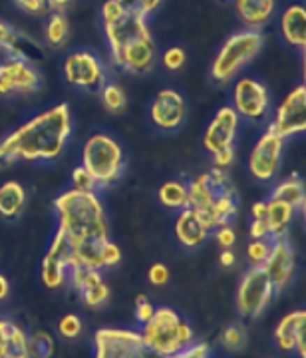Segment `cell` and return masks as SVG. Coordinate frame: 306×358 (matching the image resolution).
I'll return each instance as SVG.
<instances>
[{"mask_svg": "<svg viewBox=\"0 0 306 358\" xmlns=\"http://www.w3.org/2000/svg\"><path fill=\"white\" fill-rule=\"evenodd\" d=\"M74 268V253L64 235L60 231H54L50 247L40 265V279L42 285L50 291H58L68 285V275Z\"/></svg>", "mask_w": 306, "mask_h": 358, "instance_id": "obj_12", "label": "cell"}, {"mask_svg": "<svg viewBox=\"0 0 306 358\" xmlns=\"http://www.w3.org/2000/svg\"><path fill=\"white\" fill-rule=\"evenodd\" d=\"M50 13H66V8L72 4V0H46Z\"/></svg>", "mask_w": 306, "mask_h": 358, "instance_id": "obj_47", "label": "cell"}, {"mask_svg": "<svg viewBox=\"0 0 306 358\" xmlns=\"http://www.w3.org/2000/svg\"><path fill=\"white\" fill-rule=\"evenodd\" d=\"M219 261H221V265H223V267H235L237 257H235V253H233V249H223V251H221V255H219Z\"/></svg>", "mask_w": 306, "mask_h": 358, "instance_id": "obj_48", "label": "cell"}, {"mask_svg": "<svg viewBox=\"0 0 306 358\" xmlns=\"http://www.w3.org/2000/svg\"><path fill=\"white\" fill-rule=\"evenodd\" d=\"M161 62H163V66H166L167 70L175 72V70H179L181 66L185 64V50H183L181 46H171V48H167V50L163 52Z\"/></svg>", "mask_w": 306, "mask_h": 358, "instance_id": "obj_37", "label": "cell"}, {"mask_svg": "<svg viewBox=\"0 0 306 358\" xmlns=\"http://www.w3.org/2000/svg\"><path fill=\"white\" fill-rule=\"evenodd\" d=\"M82 331H84V322L74 313H68V315H64L62 319L58 320V334L62 338H68V341L78 338L82 334Z\"/></svg>", "mask_w": 306, "mask_h": 358, "instance_id": "obj_35", "label": "cell"}, {"mask_svg": "<svg viewBox=\"0 0 306 358\" xmlns=\"http://www.w3.org/2000/svg\"><path fill=\"white\" fill-rule=\"evenodd\" d=\"M150 115L157 128L173 131L183 126L185 115H187V106L177 90L163 88L155 94L152 106H150Z\"/></svg>", "mask_w": 306, "mask_h": 358, "instance_id": "obj_18", "label": "cell"}, {"mask_svg": "<svg viewBox=\"0 0 306 358\" xmlns=\"http://www.w3.org/2000/svg\"><path fill=\"white\" fill-rule=\"evenodd\" d=\"M52 209L58 219L56 229L72 247L74 268L102 271V247L110 239V227L98 192H80L70 187L52 201Z\"/></svg>", "mask_w": 306, "mask_h": 358, "instance_id": "obj_1", "label": "cell"}, {"mask_svg": "<svg viewBox=\"0 0 306 358\" xmlns=\"http://www.w3.org/2000/svg\"><path fill=\"white\" fill-rule=\"evenodd\" d=\"M0 358H32L28 350V333L8 317H0Z\"/></svg>", "mask_w": 306, "mask_h": 358, "instance_id": "obj_21", "label": "cell"}, {"mask_svg": "<svg viewBox=\"0 0 306 358\" xmlns=\"http://www.w3.org/2000/svg\"><path fill=\"white\" fill-rule=\"evenodd\" d=\"M211 229L207 227V223L193 211L191 207H185L179 211L177 219H175V237L183 247L195 249V247L203 245Z\"/></svg>", "mask_w": 306, "mask_h": 358, "instance_id": "obj_20", "label": "cell"}, {"mask_svg": "<svg viewBox=\"0 0 306 358\" xmlns=\"http://www.w3.org/2000/svg\"><path fill=\"white\" fill-rule=\"evenodd\" d=\"M265 46V36L261 30L242 28L239 32L231 34L229 38L221 44L211 62V78L217 84H229L231 80L239 76L242 68L253 62L258 52Z\"/></svg>", "mask_w": 306, "mask_h": 358, "instance_id": "obj_7", "label": "cell"}, {"mask_svg": "<svg viewBox=\"0 0 306 358\" xmlns=\"http://www.w3.org/2000/svg\"><path fill=\"white\" fill-rule=\"evenodd\" d=\"M126 13L140 14V16H150V14L163 2V0H115Z\"/></svg>", "mask_w": 306, "mask_h": 358, "instance_id": "obj_36", "label": "cell"}, {"mask_svg": "<svg viewBox=\"0 0 306 358\" xmlns=\"http://www.w3.org/2000/svg\"><path fill=\"white\" fill-rule=\"evenodd\" d=\"M100 100H102L103 108L112 114H119L128 106V98H126L124 88L117 84H108V82L100 88Z\"/></svg>", "mask_w": 306, "mask_h": 358, "instance_id": "obj_32", "label": "cell"}, {"mask_svg": "<svg viewBox=\"0 0 306 358\" xmlns=\"http://www.w3.org/2000/svg\"><path fill=\"white\" fill-rule=\"evenodd\" d=\"M94 179L96 189H108L122 179L124 173V150L112 136L98 131L89 136L82 148V164Z\"/></svg>", "mask_w": 306, "mask_h": 358, "instance_id": "obj_6", "label": "cell"}, {"mask_svg": "<svg viewBox=\"0 0 306 358\" xmlns=\"http://www.w3.org/2000/svg\"><path fill=\"white\" fill-rule=\"evenodd\" d=\"M275 296L272 285L263 267H249L237 287V313L242 319H258Z\"/></svg>", "mask_w": 306, "mask_h": 358, "instance_id": "obj_9", "label": "cell"}, {"mask_svg": "<svg viewBox=\"0 0 306 358\" xmlns=\"http://www.w3.org/2000/svg\"><path fill=\"white\" fill-rule=\"evenodd\" d=\"M153 313H155V307L150 303V299L145 294H138L136 296V320L140 324H143V322L152 319Z\"/></svg>", "mask_w": 306, "mask_h": 358, "instance_id": "obj_41", "label": "cell"}, {"mask_svg": "<svg viewBox=\"0 0 306 358\" xmlns=\"http://www.w3.org/2000/svg\"><path fill=\"white\" fill-rule=\"evenodd\" d=\"M72 138V112L66 102L30 117L0 138V166L20 162H52L64 154Z\"/></svg>", "mask_w": 306, "mask_h": 358, "instance_id": "obj_2", "label": "cell"}, {"mask_svg": "<svg viewBox=\"0 0 306 358\" xmlns=\"http://www.w3.org/2000/svg\"><path fill=\"white\" fill-rule=\"evenodd\" d=\"M306 331V310L298 308L284 315L275 329V343L282 352H294V343L298 334Z\"/></svg>", "mask_w": 306, "mask_h": 358, "instance_id": "obj_24", "label": "cell"}, {"mask_svg": "<svg viewBox=\"0 0 306 358\" xmlns=\"http://www.w3.org/2000/svg\"><path fill=\"white\" fill-rule=\"evenodd\" d=\"M119 261H122V249L117 247V243H114V241H110V239H108L102 247V267L103 268L115 267Z\"/></svg>", "mask_w": 306, "mask_h": 358, "instance_id": "obj_39", "label": "cell"}, {"mask_svg": "<svg viewBox=\"0 0 306 358\" xmlns=\"http://www.w3.org/2000/svg\"><path fill=\"white\" fill-rule=\"evenodd\" d=\"M270 128L275 129L282 140H289L294 136H300L306 131V86L300 84L293 88L281 106L277 108L275 117L270 122Z\"/></svg>", "mask_w": 306, "mask_h": 358, "instance_id": "obj_15", "label": "cell"}, {"mask_svg": "<svg viewBox=\"0 0 306 358\" xmlns=\"http://www.w3.org/2000/svg\"><path fill=\"white\" fill-rule=\"evenodd\" d=\"M294 211L291 205L282 203L279 199H270L268 197L267 209H265V221H267L268 239H279V237H286L289 225L293 223Z\"/></svg>", "mask_w": 306, "mask_h": 358, "instance_id": "obj_25", "label": "cell"}, {"mask_svg": "<svg viewBox=\"0 0 306 358\" xmlns=\"http://www.w3.org/2000/svg\"><path fill=\"white\" fill-rule=\"evenodd\" d=\"M211 162H213L215 169L227 171L235 164V148H227V150H221L217 154H213L211 155Z\"/></svg>", "mask_w": 306, "mask_h": 358, "instance_id": "obj_43", "label": "cell"}, {"mask_svg": "<svg viewBox=\"0 0 306 358\" xmlns=\"http://www.w3.org/2000/svg\"><path fill=\"white\" fill-rule=\"evenodd\" d=\"M189 207L203 219L213 231L223 225H231L239 211V193L231 179L229 171L211 169L199 173L187 183Z\"/></svg>", "mask_w": 306, "mask_h": 358, "instance_id": "obj_4", "label": "cell"}, {"mask_svg": "<svg viewBox=\"0 0 306 358\" xmlns=\"http://www.w3.org/2000/svg\"><path fill=\"white\" fill-rule=\"evenodd\" d=\"M147 281L152 282L153 287H163L169 282V268L163 263H153L152 267L147 268Z\"/></svg>", "mask_w": 306, "mask_h": 358, "instance_id": "obj_42", "label": "cell"}, {"mask_svg": "<svg viewBox=\"0 0 306 358\" xmlns=\"http://www.w3.org/2000/svg\"><path fill=\"white\" fill-rule=\"evenodd\" d=\"M42 88V74L30 60L6 56L0 62V96L32 94Z\"/></svg>", "mask_w": 306, "mask_h": 358, "instance_id": "obj_14", "label": "cell"}, {"mask_svg": "<svg viewBox=\"0 0 306 358\" xmlns=\"http://www.w3.org/2000/svg\"><path fill=\"white\" fill-rule=\"evenodd\" d=\"M72 187L80 189V192H98L94 179L89 178V173L82 166L74 167V171H72Z\"/></svg>", "mask_w": 306, "mask_h": 358, "instance_id": "obj_38", "label": "cell"}, {"mask_svg": "<svg viewBox=\"0 0 306 358\" xmlns=\"http://www.w3.org/2000/svg\"><path fill=\"white\" fill-rule=\"evenodd\" d=\"M183 358H209V345L203 343V341H195L191 346H187L183 352H181Z\"/></svg>", "mask_w": 306, "mask_h": 358, "instance_id": "obj_45", "label": "cell"}, {"mask_svg": "<svg viewBox=\"0 0 306 358\" xmlns=\"http://www.w3.org/2000/svg\"><path fill=\"white\" fill-rule=\"evenodd\" d=\"M102 22L112 64L128 74L150 72L157 54L147 18L126 13L115 0H105Z\"/></svg>", "mask_w": 306, "mask_h": 358, "instance_id": "obj_3", "label": "cell"}, {"mask_svg": "<svg viewBox=\"0 0 306 358\" xmlns=\"http://www.w3.org/2000/svg\"><path fill=\"white\" fill-rule=\"evenodd\" d=\"M249 235L251 239H268V229L265 217H253L249 225Z\"/></svg>", "mask_w": 306, "mask_h": 358, "instance_id": "obj_46", "label": "cell"}, {"mask_svg": "<svg viewBox=\"0 0 306 358\" xmlns=\"http://www.w3.org/2000/svg\"><path fill=\"white\" fill-rule=\"evenodd\" d=\"M233 110L249 122H258L270 110V96L267 86L256 78L241 76L233 86Z\"/></svg>", "mask_w": 306, "mask_h": 358, "instance_id": "obj_13", "label": "cell"}, {"mask_svg": "<svg viewBox=\"0 0 306 358\" xmlns=\"http://www.w3.org/2000/svg\"><path fill=\"white\" fill-rule=\"evenodd\" d=\"M28 350L32 358H52L56 352V341L48 331H32L28 333Z\"/></svg>", "mask_w": 306, "mask_h": 358, "instance_id": "obj_30", "label": "cell"}, {"mask_svg": "<svg viewBox=\"0 0 306 358\" xmlns=\"http://www.w3.org/2000/svg\"><path fill=\"white\" fill-rule=\"evenodd\" d=\"M68 282L88 308H102L110 299V287L103 281L102 271L76 267L70 271Z\"/></svg>", "mask_w": 306, "mask_h": 358, "instance_id": "obj_19", "label": "cell"}, {"mask_svg": "<svg viewBox=\"0 0 306 358\" xmlns=\"http://www.w3.org/2000/svg\"><path fill=\"white\" fill-rule=\"evenodd\" d=\"M221 345L225 346L229 352H239L247 346V331L241 324H227L223 331H221V336H219Z\"/></svg>", "mask_w": 306, "mask_h": 358, "instance_id": "obj_33", "label": "cell"}, {"mask_svg": "<svg viewBox=\"0 0 306 358\" xmlns=\"http://www.w3.org/2000/svg\"><path fill=\"white\" fill-rule=\"evenodd\" d=\"M94 358H183L157 357L141 341L140 331L105 327L94 334Z\"/></svg>", "mask_w": 306, "mask_h": 358, "instance_id": "obj_8", "label": "cell"}, {"mask_svg": "<svg viewBox=\"0 0 306 358\" xmlns=\"http://www.w3.org/2000/svg\"><path fill=\"white\" fill-rule=\"evenodd\" d=\"M140 336L157 357H177L195 343L191 324L171 307L155 308L152 319L141 324Z\"/></svg>", "mask_w": 306, "mask_h": 358, "instance_id": "obj_5", "label": "cell"}, {"mask_svg": "<svg viewBox=\"0 0 306 358\" xmlns=\"http://www.w3.org/2000/svg\"><path fill=\"white\" fill-rule=\"evenodd\" d=\"M239 126H241V117L233 110V106L219 108L217 114L211 117V122L203 131V148L211 155L233 148L239 134Z\"/></svg>", "mask_w": 306, "mask_h": 358, "instance_id": "obj_17", "label": "cell"}, {"mask_svg": "<svg viewBox=\"0 0 306 358\" xmlns=\"http://www.w3.org/2000/svg\"><path fill=\"white\" fill-rule=\"evenodd\" d=\"M233 4L239 20L251 30H261L267 26L277 10V0H233Z\"/></svg>", "mask_w": 306, "mask_h": 358, "instance_id": "obj_22", "label": "cell"}, {"mask_svg": "<svg viewBox=\"0 0 306 358\" xmlns=\"http://www.w3.org/2000/svg\"><path fill=\"white\" fill-rule=\"evenodd\" d=\"M157 197H159V203L167 209H173V211H181V209L189 207L187 183L177 181V179H169L166 183H161Z\"/></svg>", "mask_w": 306, "mask_h": 358, "instance_id": "obj_28", "label": "cell"}, {"mask_svg": "<svg viewBox=\"0 0 306 358\" xmlns=\"http://www.w3.org/2000/svg\"><path fill=\"white\" fill-rule=\"evenodd\" d=\"M282 40L298 50L306 48V8L303 4H291L281 14Z\"/></svg>", "mask_w": 306, "mask_h": 358, "instance_id": "obj_23", "label": "cell"}, {"mask_svg": "<svg viewBox=\"0 0 306 358\" xmlns=\"http://www.w3.org/2000/svg\"><path fill=\"white\" fill-rule=\"evenodd\" d=\"M284 141L275 129L268 126L255 141L249 155V173L256 181H272L281 173Z\"/></svg>", "mask_w": 306, "mask_h": 358, "instance_id": "obj_10", "label": "cell"}, {"mask_svg": "<svg viewBox=\"0 0 306 358\" xmlns=\"http://www.w3.org/2000/svg\"><path fill=\"white\" fill-rule=\"evenodd\" d=\"M105 64L92 50H78L66 56L64 78L70 86L84 92H100L105 84Z\"/></svg>", "mask_w": 306, "mask_h": 358, "instance_id": "obj_11", "label": "cell"}, {"mask_svg": "<svg viewBox=\"0 0 306 358\" xmlns=\"http://www.w3.org/2000/svg\"><path fill=\"white\" fill-rule=\"evenodd\" d=\"M213 237H215L217 245H221L223 249H233V245L237 241V233H235V229H233L231 225L217 227L215 233H213Z\"/></svg>", "mask_w": 306, "mask_h": 358, "instance_id": "obj_44", "label": "cell"}, {"mask_svg": "<svg viewBox=\"0 0 306 358\" xmlns=\"http://www.w3.org/2000/svg\"><path fill=\"white\" fill-rule=\"evenodd\" d=\"M26 205V189L18 181H6L0 185V217H20Z\"/></svg>", "mask_w": 306, "mask_h": 358, "instance_id": "obj_27", "label": "cell"}, {"mask_svg": "<svg viewBox=\"0 0 306 358\" xmlns=\"http://www.w3.org/2000/svg\"><path fill=\"white\" fill-rule=\"evenodd\" d=\"M22 38H24V34L16 32L13 26L0 20V52H4L6 56H16V58L30 60V58L26 56L24 48L20 46Z\"/></svg>", "mask_w": 306, "mask_h": 358, "instance_id": "obj_31", "label": "cell"}, {"mask_svg": "<svg viewBox=\"0 0 306 358\" xmlns=\"http://www.w3.org/2000/svg\"><path fill=\"white\" fill-rule=\"evenodd\" d=\"M70 38V22L64 13H50L44 24V40L52 48H62Z\"/></svg>", "mask_w": 306, "mask_h": 358, "instance_id": "obj_29", "label": "cell"}, {"mask_svg": "<svg viewBox=\"0 0 306 358\" xmlns=\"http://www.w3.org/2000/svg\"><path fill=\"white\" fill-rule=\"evenodd\" d=\"M296 267V249L286 237H279L270 241V251L263 263V271L267 273L275 294H281L289 282L293 281Z\"/></svg>", "mask_w": 306, "mask_h": 358, "instance_id": "obj_16", "label": "cell"}, {"mask_svg": "<svg viewBox=\"0 0 306 358\" xmlns=\"http://www.w3.org/2000/svg\"><path fill=\"white\" fill-rule=\"evenodd\" d=\"M8 294H10V282H8V279H6L4 275H0V303H2Z\"/></svg>", "mask_w": 306, "mask_h": 358, "instance_id": "obj_49", "label": "cell"}, {"mask_svg": "<svg viewBox=\"0 0 306 358\" xmlns=\"http://www.w3.org/2000/svg\"><path fill=\"white\" fill-rule=\"evenodd\" d=\"M270 199H279L282 203L291 205L294 211H305L306 207V189L305 181L296 176L282 179L270 192Z\"/></svg>", "mask_w": 306, "mask_h": 358, "instance_id": "obj_26", "label": "cell"}, {"mask_svg": "<svg viewBox=\"0 0 306 358\" xmlns=\"http://www.w3.org/2000/svg\"><path fill=\"white\" fill-rule=\"evenodd\" d=\"M268 251H270V239H251V243L247 245V259L251 267H263Z\"/></svg>", "mask_w": 306, "mask_h": 358, "instance_id": "obj_34", "label": "cell"}, {"mask_svg": "<svg viewBox=\"0 0 306 358\" xmlns=\"http://www.w3.org/2000/svg\"><path fill=\"white\" fill-rule=\"evenodd\" d=\"M14 4L20 10H24L26 14H32V16H46L50 13L46 0H14Z\"/></svg>", "mask_w": 306, "mask_h": 358, "instance_id": "obj_40", "label": "cell"}]
</instances>
